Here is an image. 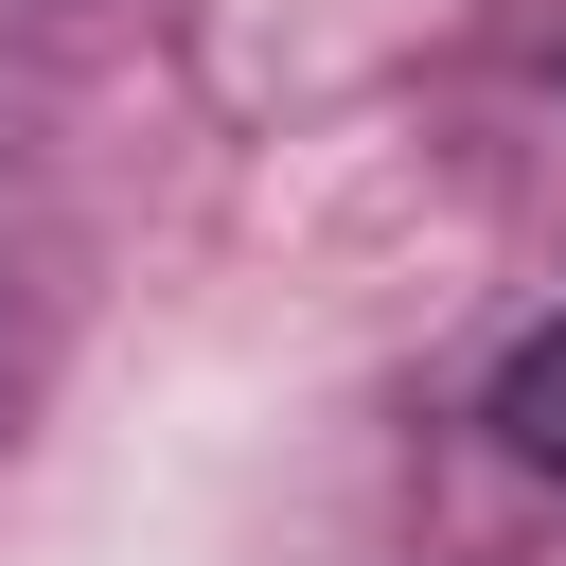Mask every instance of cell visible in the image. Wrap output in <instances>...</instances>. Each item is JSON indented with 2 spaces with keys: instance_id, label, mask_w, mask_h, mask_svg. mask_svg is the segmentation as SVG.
Returning a JSON list of instances; mask_svg holds the SVG:
<instances>
[{
  "instance_id": "6da1fadb",
  "label": "cell",
  "mask_w": 566,
  "mask_h": 566,
  "mask_svg": "<svg viewBox=\"0 0 566 566\" xmlns=\"http://www.w3.org/2000/svg\"><path fill=\"white\" fill-rule=\"evenodd\" d=\"M495 442H513L531 478H566V318H531V336L495 354Z\"/></svg>"
}]
</instances>
